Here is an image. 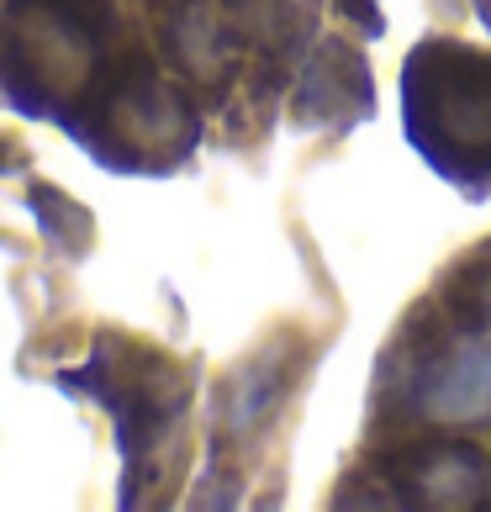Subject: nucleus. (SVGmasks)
<instances>
[{"label":"nucleus","mask_w":491,"mask_h":512,"mask_svg":"<svg viewBox=\"0 0 491 512\" xmlns=\"http://www.w3.org/2000/svg\"><path fill=\"white\" fill-rule=\"evenodd\" d=\"M412 148L465 196H491V59L455 37H428L402 64Z\"/></svg>","instance_id":"obj_1"}]
</instances>
